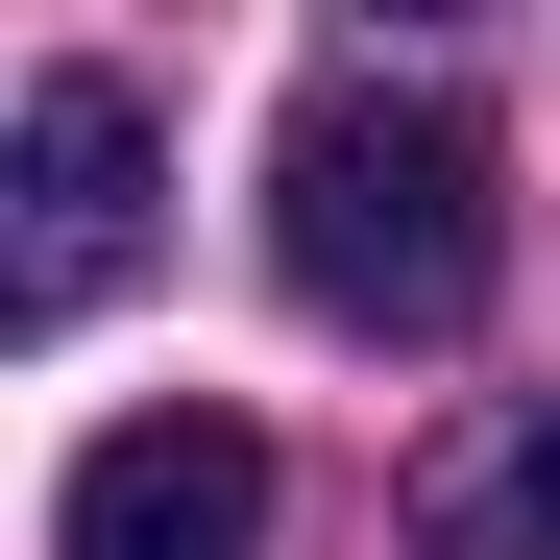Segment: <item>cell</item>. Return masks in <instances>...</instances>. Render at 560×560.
Returning <instances> with one entry per match:
<instances>
[{
	"mask_svg": "<svg viewBox=\"0 0 560 560\" xmlns=\"http://www.w3.org/2000/svg\"><path fill=\"white\" fill-rule=\"evenodd\" d=\"M488 122L415 98V73H317L293 122H268V268H293V317L341 341H463L488 317Z\"/></svg>",
	"mask_w": 560,
	"mask_h": 560,
	"instance_id": "6da1fadb",
	"label": "cell"
},
{
	"mask_svg": "<svg viewBox=\"0 0 560 560\" xmlns=\"http://www.w3.org/2000/svg\"><path fill=\"white\" fill-rule=\"evenodd\" d=\"M147 268V98L122 73H25V220H0V317L73 341Z\"/></svg>",
	"mask_w": 560,
	"mask_h": 560,
	"instance_id": "7a4b0ae2",
	"label": "cell"
},
{
	"mask_svg": "<svg viewBox=\"0 0 560 560\" xmlns=\"http://www.w3.org/2000/svg\"><path fill=\"white\" fill-rule=\"evenodd\" d=\"M49 560H268V439H244V415H122V439H73Z\"/></svg>",
	"mask_w": 560,
	"mask_h": 560,
	"instance_id": "3957f363",
	"label": "cell"
},
{
	"mask_svg": "<svg viewBox=\"0 0 560 560\" xmlns=\"http://www.w3.org/2000/svg\"><path fill=\"white\" fill-rule=\"evenodd\" d=\"M415 536H439V560H560V390H536V415H488V439H463Z\"/></svg>",
	"mask_w": 560,
	"mask_h": 560,
	"instance_id": "277c9868",
	"label": "cell"
}]
</instances>
